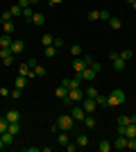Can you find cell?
<instances>
[{"mask_svg":"<svg viewBox=\"0 0 136 152\" xmlns=\"http://www.w3.org/2000/svg\"><path fill=\"white\" fill-rule=\"evenodd\" d=\"M107 98H109V107H120V104L127 100V95H125L123 89H113Z\"/></svg>","mask_w":136,"mask_h":152,"instance_id":"1","label":"cell"},{"mask_svg":"<svg viewBox=\"0 0 136 152\" xmlns=\"http://www.w3.org/2000/svg\"><path fill=\"white\" fill-rule=\"evenodd\" d=\"M57 125H59V129H64V132H71L73 127H75V118H73L71 114H61L57 118Z\"/></svg>","mask_w":136,"mask_h":152,"instance_id":"2","label":"cell"},{"mask_svg":"<svg viewBox=\"0 0 136 152\" xmlns=\"http://www.w3.org/2000/svg\"><path fill=\"white\" fill-rule=\"evenodd\" d=\"M61 84H64L68 91H71V89H82V77H79V75H75V77H64V80H61Z\"/></svg>","mask_w":136,"mask_h":152,"instance_id":"3","label":"cell"},{"mask_svg":"<svg viewBox=\"0 0 136 152\" xmlns=\"http://www.w3.org/2000/svg\"><path fill=\"white\" fill-rule=\"evenodd\" d=\"M82 109H84L86 114H93L97 109V102H95V98H86L84 95V100H82Z\"/></svg>","mask_w":136,"mask_h":152,"instance_id":"4","label":"cell"},{"mask_svg":"<svg viewBox=\"0 0 136 152\" xmlns=\"http://www.w3.org/2000/svg\"><path fill=\"white\" fill-rule=\"evenodd\" d=\"M68 100H71L73 104L82 102V100H84V91H82V89H71V91H68Z\"/></svg>","mask_w":136,"mask_h":152,"instance_id":"5","label":"cell"},{"mask_svg":"<svg viewBox=\"0 0 136 152\" xmlns=\"http://www.w3.org/2000/svg\"><path fill=\"white\" fill-rule=\"evenodd\" d=\"M9 50H12V55H23V52H25V43H23L20 39H14L12 45H9Z\"/></svg>","mask_w":136,"mask_h":152,"instance_id":"6","label":"cell"},{"mask_svg":"<svg viewBox=\"0 0 136 152\" xmlns=\"http://www.w3.org/2000/svg\"><path fill=\"white\" fill-rule=\"evenodd\" d=\"M75 75H79V77H82V82H84V80H86V82H93L97 73H95L93 68H91V66H86V68L82 70V73H75Z\"/></svg>","mask_w":136,"mask_h":152,"instance_id":"7","label":"cell"},{"mask_svg":"<svg viewBox=\"0 0 136 152\" xmlns=\"http://www.w3.org/2000/svg\"><path fill=\"white\" fill-rule=\"evenodd\" d=\"M71 116L75 118V123H82V121H84V116H86V111L82 107H77V104H73V107H71Z\"/></svg>","mask_w":136,"mask_h":152,"instance_id":"8","label":"cell"},{"mask_svg":"<svg viewBox=\"0 0 136 152\" xmlns=\"http://www.w3.org/2000/svg\"><path fill=\"white\" fill-rule=\"evenodd\" d=\"M125 66H127V61H125V59L120 57V55H118V57L113 59V61H111V68L116 70V73H123V70H125Z\"/></svg>","mask_w":136,"mask_h":152,"instance_id":"9","label":"cell"},{"mask_svg":"<svg viewBox=\"0 0 136 152\" xmlns=\"http://www.w3.org/2000/svg\"><path fill=\"white\" fill-rule=\"evenodd\" d=\"M84 68H86L84 57H73V70H75V73H82Z\"/></svg>","mask_w":136,"mask_h":152,"instance_id":"10","label":"cell"},{"mask_svg":"<svg viewBox=\"0 0 136 152\" xmlns=\"http://www.w3.org/2000/svg\"><path fill=\"white\" fill-rule=\"evenodd\" d=\"M18 75L27 77V80H30V77H36V75H34V70L30 68V66H27V61H25V64H20V66H18Z\"/></svg>","mask_w":136,"mask_h":152,"instance_id":"11","label":"cell"},{"mask_svg":"<svg viewBox=\"0 0 136 152\" xmlns=\"http://www.w3.org/2000/svg\"><path fill=\"white\" fill-rule=\"evenodd\" d=\"M111 145L116 148V150H125V148H127V136H125V134H118V139L113 141Z\"/></svg>","mask_w":136,"mask_h":152,"instance_id":"12","label":"cell"},{"mask_svg":"<svg viewBox=\"0 0 136 152\" xmlns=\"http://www.w3.org/2000/svg\"><path fill=\"white\" fill-rule=\"evenodd\" d=\"M5 118H7V123H20V114H18V109H9L5 114Z\"/></svg>","mask_w":136,"mask_h":152,"instance_id":"13","label":"cell"},{"mask_svg":"<svg viewBox=\"0 0 136 152\" xmlns=\"http://www.w3.org/2000/svg\"><path fill=\"white\" fill-rule=\"evenodd\" d=\"M57 143H59V145H68V143H71V139H68V132H64V129H61V132H59L57 134Z\"/></svg>","mask_w":136,"mask_h":152,"instance_id":"14","label":"cell"},{"mask_svg":"<svg viewBox=\"0 0 136 152\" xmlns=\"http://www.w3.org/2000/svg\"><path fill=\"white\" fill-rule=\"evenodd\" d=\"M82 123H84V127H89V129H95V125H97V123H95V118H93V114H86Z\"/></svg>","mask_w":136,"mask_h":152,"instance_id":"15","label":"cell"},{"mask_svg":"<svg viewBox=\"0 0 136 152\" xmlns=\"http://www.w3.org/2000/svg\"><path fill=\"white\" fill-rule=\"evenodd\" d=\"M43 23H45V16H43V14H39V12H34V16H32V25L41 27Z\"/></svg>","mask_w":136,"mask_h":152,"instance_id":"16","label":"cell"},{"mask_svg":"<svg viewBox=\"0 0 136 152\" xmlns=\"http://www.w3.org/2000/svg\"><path fill=\"white\" fill-rule=\"evenodd\" d=\"M14 86H16V89H25V86H27V77L16 75V80H14Z\"/></svg>","mask_w":136,"mask_h":152,"instance_id":"17","label":"cell"},{"mask_svg":"<svg viewBox=\"0 0 136 152\" xmlns=\"http://www.w3.org/2000/svg\"><path fill=\"white\" fill-rule=\"evenodd\" d=\"M12 41H14L12 34H2V37H0V48H9V45H12Z\"/></svg>","mask_w":136,"mask_h":152,"instance_id":"18","label":"cell"},{"mask_svg":"<svg viewBox=\"0 0 136 152\" xmlns=\"http://www.w3.org/2000/svg\"><path fill=\"white\" fill-rule=\"evenodd\" d=\"M75 143H77V148H86L89 145V136H86V134H77Z\"/></svg>","mask_w":136,"mask_h":152,"instance_id":"19","label":"cell"},{"mask_svg":"<svg viewBox=\"0 0 136 152\" xmlns=\"http://www.w3.org/2000/svg\"><path fill=\"white\" fill-rule=\"evenodd\" d=\"M2 32H5V34H14V32H16L14 20H5V23H2Z\"/></svg>","mask_w":136,"mask_h":152,"instance_id":"20","label":"cell"},{"mask_svg":"<svg viewBox=\"0 0 136 152\" xmlns=\"http://www.w3.org/2000/svg\"><path fill=\"white\" fill-rule=\"evenodd\" d=\"M95 102H97V107H109V98H107V95H102V93L95 95Z\"/></svg>","mask_w":136,"mask_h":152,"instance_id":"21","label":"cell"},{"mask_svg":"<svg viewBox=\"0 0 136 152\" xmlns=\"http://www.w3.org/2000/svg\"><path fill=\"white\" fill-rule=\"evenodd\" d=\"M9 12H12V16L16 18V16H23V7H20L18 2H14V5L9 7Z\"/></svg>","mask_w":136,"mask_h":152,"instance_id":"22","label":"cell"},{"mask_svg":"<svg viewBox=\"0 0 136 152\" xmlns=\"http://www.w3.org/2000/svg\"><path fill=\"white\" fill-rule=\"evenodd\" d=\"M55 93H57V98H59V100H64L66 95H68V89H66L64 84H59L57 89H55Z\"/></svg>","mask_w":136,"mask_h":152,"instance_id":"23","label":"cell"},{"mask_svg":"<svg viewBox=\"0 0 136 152\" xmlns=\"http://www.w3.org/2000/svg\"><path fill=\"white\" fill-rule=\"evenodd\" d=\"M125 136H127V139H132V136H136V123H129V125L125 127Z\"/></svg>","mask_w":136,"mask_h":152,"instance_id":"24","label":"cell"},{"mask_svg":"<svg viewBox=\"0 0 136 152\" xmlns=\"http://www.w3.org/2000/svg\"><path fill=\"white\" fill-rule=\"evenodd\" d=\"M71 55H73V57H82V55H84V50H82V45H79V43L71 45Z\"/></svg>","mask_w":136,"mask_h":152,"instance_id":"25","label":"cell"},{"mask_svg":"<svg viewBox=\"0 0 136 152\" xmlns=\"http://www.w3.org/2000/svg\"><path fill=\"white\" fill-rule=\"evenodd\" d=\"M109 27H111V30H120V27H123V20L111 16V18H109Z\"/></svg>","mask_w":136,"mask_h":152,"instance_id":"26","label":"cell"},{"mask_svg":"<svg viewBox=\"0 0 136 152\" xmlns=\"http://www.w3.org/2000/svg\"><path fill=\"white\" fill-rule=\"evenodd\" d=\"M43 55H45L48 59L55 57V55H57V48H55V45H45V48H43Z\"/></svg>","mask_w":136,"mask_h":152,"instance_id":"27","label":"cell"},{"mask_svg":"<svg viewBox=\"0 0 136 152\" xmlns=\"http://www.w3.org/2000/svg\"><path fill=\"white\" fill-rule=\"evenodd\" d=\"M0 139H2V143H5V145H12V143H14V134L5 132V134H0Z\"/></svg>","mask_w":136,"mask_h":152,"instance_id":"28","label":"cell"},{"mask_svg":"<svg viewBox=\"0 0 136 152\" xmlns=\"http://www.w3.org/2000/svg\"><path fill=\"white\" fill-rule=\"evenodd\" d=\"M7 132H9V134H14V136H16V134L20 132V123H9V127H7Z\"/></svg>","mask_w":136,"mask_h":152,"instance_id":"29","label":"cell"},{"mask_svg":"<svg viewBox=\"0 0 136 152\" xmlns=\"http://www.w3.org/2000/svg\"><path fill=\"white\" fill-rule=\"evenodd\" d=\"M41 43H43V48L45 45H52L55 43V37H52V34H43V37H41Z\"/></svg>","mask_w":136,"mask_h":152,"instance_id":"30","label":"cell"},{"mask_svg":"<svg viewBox=\"0 0 136 152\" xmlns=\"http://www.w3.org/2000/svg\"><path fill=\"white\" fill-rule=\"evenodd\" d=\"M111 148H113V145H111V143H109V141H100V145H97V150H100V152H109L111 150Z\"/></svg>","mask_w":136,"mask_h":152,"instance_id":"31","label":"cell"},{"mask_svg":"<svg viewBox=\"0 0 136 152\" xmlns=\"http://www.w3.org/2000/svg\"><path fill=\"white\" fill-rule=\"evenodd\" d=\"M32 16H34L32 9H30V7H23V18H25L27 23H32Z\"/></svg>","mask_w":136,"mask_h":152,"instance_id":"32","label":"cell"},{"mask_svg":"<svg viewBox=\"0 0 136 152\" xmlns=\"http://www.w3.org/2000/svg\"><path fill=\"white\" fill-rule=\"evenodd\" d=\"M86 20H100V9H93V12L86 14Z\"/></svg>","mask_w":136,"mask_h":152,"instance_id":"33","label":"cell"},{"mask_svg":"<svg viewBox=\"0 0 136 152\" xmlns=\"http://www.w3.org/2000/svg\"><path fill=\"white\" fill-rule=\"evenodd\" d=\"M127 125H129V116H118V127H127Z\"/></svg>","mask_w":136,"mask_h":152,"instance_id":"34","label":"cell"},{"mask_svg":"<svg viewBox=\"0 0 136 152\" xmlns=\"http://www.w3.org/2000/svg\"><path fill=\"white\" fill-rule=\"evenodd\" d=\"M86 98H95V95H97V89H95V86H86Z\"/></svg>","mask_w":136,"mask_h":152,"instance_id":"35","label":"cell"},{"mask_svg":"<svg viewBox=\"0 0 136 152\" xmlns=\"http://www.w3.org/2000/svg\"><path fill=\"white\" fill-rule=\"evenodd\" d=\"M12 18H14V16H12V12H9V9L0 14V23H5V20H12Z\"/></svg>","mask_w":136,"mask_h":152,"instance_id":"36","label":"cell"},{"mask_svg":"<svg viewBox=\"0 0 136 152\" xmlns=\"http://www.w3.org/2000/svg\"><path fill=\"white\" fill-rule=\"evenodd\" d=\"M7 127H9V123H7V118L2 116V118H0V134H5V132H7Z\"/></svg>","mask_w":136,"mask_h":152,"instance_id":"37","label":"cell"},{"mask_svg":"<svg viewBox=\"0 0 136 152\" xmlns=\"http://www.w3.org/2000/svg\"><path fill=\"white\" fill-rule=\"evenodd\" d=\"M118 55H120V57H123L125 61H129V59L134 57V52H132V50H123V52H118Z\"/></svg>","mask_w":136,"mask_h":152,"instance_id":"38","label":"cell"},{"mask_svg":"<svg viewBox=\"0 0 136 152\" xmlns=\"http://www.w3.org/2000/svg\"><path fill=\"white\" fill-rule=\"evenodd\" d=\"M32 70H34V75H36V77H43L45 75V68H43V66H34Z\"/></svg>","mask_w":136,"mask_h":152,"instance_id":"39","label":"cell"},{"mask_svg":"<svg viewBox=\"0 0 136 152\" xmlns=\"http://www.w3.org/2000/svg\"><path fill=\"white\" fill-rule=\"evenodd\" d=\"M52 45H55L57 50H59V48H64V39H61V37H55V43H52Z\"/></svg>","mask_w":136,"mask_h":152,"instance_id":"40","label":"cell"},{"mask_svg":"<svg viewBox=\"0 0 136 152\" xmlns=\"http://www.w3.org/2000/svg\"><path fill=\"white\" fill-rule=\"evenodd\" d=\"M109 18H111V14L107 9H100V20H109Z\"/></svg>","mask_w":136,"mask_h":152,"instance_id":"41","label":"cell"},{"mask_svg":"<svg viewBox=\"0 0 136 152\" xmlns=\"http://www.w3.org/2000/svg\"><path fill=\"white\" fill-rule=\"evenodd\" d=\"M127 148H129V150H136V136L127 139Z\"/></svg>","mask_w":136,"mask_h":152,"instance_id":"42","label":"cell"},{"mask_svg":"<svg viewBox=\"0 0 136 152\" xmlns=\"http://www.w3.org/2000/svg\"><path fill=\"white\" fill-rule=\"evenodd\" d=\"M20 91H23V89H16V86H14V91H12L9 95H12L14 100H18V98H20Z\"/></svg>","mask_w":136,"mask_h":152,"instance_id":"43","label":"cell"},{"mask_svg":"<svg viewBox=\"0 0 136 152\" xmlns=\"http://www.w3.org/2000/svg\"><path fill=\"white\" fill-rule=\"evenodd\" d=\"M14 64V57L9 55V57H2V66H12Z\"/></svg>","mask_w":136,"mask_h":152,"instance_id":"44","label":"cell"},{"mask_svg":"<svg viewBox=\"0 0 136 152\" xmlns=\"http://www.w3.org/2000/svg\"><path fill=\"white\" fill-rule=\"evenodd\" d=\"M9 55H12L9 48H0V59H2V57H9Z\"/></svg>","mask_w":136,"mask_h":152,"instance_id":"45","label":"cell"},{"mask_svg":"<svg viewBox=\"0 0 136 152\" xmlns=\"http://www.w3.org/2000/svg\"><path fill=\"white\" fill-rule=\"evenodd\" d=\"M91 68L95 70V73H100V70H102V66H100V61H93V64H91Z\"/></svg>","mask_w":136,"mask_h":152,"instance_id":"46","label":"cell"},{"mask_svg":"<svg viewBox=\"0 0 136 152\" xmlns=\"http://www.w3.org/2000/svg\"><path fill=\"white\" fill-rule=\"evenodd\" d=\"M82 57H84V61H86V66H91V64H93V61H95V59H93V57H91V55H82Z\"/></svg>","mask_w":136,"mask_h":152,"instance_id":"47","label":"cell"},{"mask_svg":"<svg viewBox=\"0 0 136 152\" xmlns=\"http://www.w3.org/2000/svg\"><path fill=\"white\" fill-rule=\"evenodd\" d=\"M27 66H30V68H34V66H39V61H36V59H27Z\"/></svg>","mask_w":136,"mask_h":152,"instance_id":"48","label":"cell"},{"mask_svg":"<svg viewBox=\"0 0 136 152\" xmlns=\"http://www.w3.org/2000/svg\"><path fill=\"white\" fill-rule=\"evenodd\" d=\"M16 2H18L20 7H30V5H32V2H30V0H16Z\"/></svg>","mask_w":136,"mask_h":152,"instance_id":"49","label":"cell"},{"mask_svg":"<svg viewBox=\"0 0 136 152\" xmlns=\"http://www.w3.org/2000/svg\"><path fill=\"white\" fill-rule=\"evenodd\" d=\"M66 150H68V152H75V150H77V143H75V145H73V143H68V145H66Z\"/></svg>","mask_w":136,"mask_h":152,"instance_id":"50","label":"cell"},{"mask_svg":"<svg viewBox=\"0 0 136 152\" xmlns=\"http://www.w3.org/2000/svg\"><path fill=\"white\" fill-rule=\"evenodd\" d=\"M9 93H12L9 89H5V86H0V95H9Z\"/></svg>","mask_w":136,"mask_h":152,"instance_id":"51","label":"cell"},{"mask_svg":"<svg viewBox=\"0 0 136 152\" xmlns=\"http://www.w3.org/2000/svg\"><path fill=\"white\" fill-rule=\"evenodd\" d=\"M129 123H136V114H132V116H129Z\"/></svg>","mask_w":136,"mask_h":152,"instance_id":"52","label":"cell"},{"mask_svg":"<svg viewBox=\"0 0 136 152\" xmlns=\"http://www.w3.org/2000/svg\"><path fill=\"white\" fill-rule=\"evenodd\" d=\"M48 2H50V5H59V2H61V0H48Z\"/></svg>","mask_w":136,"mask_h":152,"instance_id":"53","label":"cell"},{"mask_svg":"<svg viewBox=\"0 0 136 152\" xmlns=\"http://www.w3.org/2000/svg\"><path fill=\"white\" fill-rule=\"evenodd\" d=\"M132 9H134V12H136V0H134V2H132Z\"/></svg>","mask_w":136,"mask_h":152,"instance_id":"54","label":"cell"},{"mask_svg":"<svg viewBox=\"0 0 136 152\" xmlns=\"http://www.w3.org/2000/svg\"><path fill=\"white\" fill-rule=\"evenodd\" d=\"M2 148H5V143H2V139H0V150H2Z\"/></svg>","mask_w":136,"mask_h":152,"instance_id":"55","label":"cell"},{"mask_svg":"<svg viewBox=\"0 0 136 152\" xmlns=\"http://www.w3.org/2000/svg\"><path fill=\"white\" fill-rule=\"evenodd\" d=\"M127 2H129V5H132V2H134V0H127Z\"/></svg>","mask_w":136,"mask_h":152,"instance_id":"56","label":"cell"}]
</instances>
